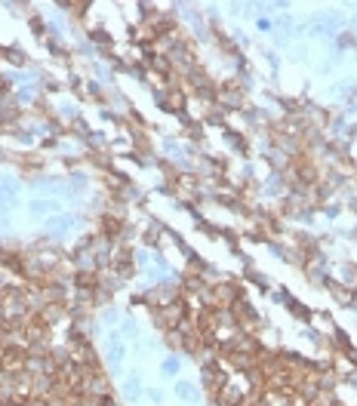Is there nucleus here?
<instances>
[{
	"label": "nucleus",
	"mask_w": 357,
	"mask_h": 406,
	"mask_svg": "<svg viewBox=\"0 0 357 406\" xmlns=\"http://www.w3.org/2000/svg\"><path fill=\"white\" fill-rule=\"evenodd\" d=\"M31 213L44 216V213H59V203L56 200H31Z\"/></svg>",
	"instance_id": "f03ea898"
},
{
	"label": "nucleus",
	"mask_w": 357,
	"mask_h": 406,
	"mask_svg": "<svg viewBox=\"0 0 357 406\" xmlns=\"http://www.w3.org/2000/svg\"><path fill=\"white\" fill-rule=\"evenodd\" d=\"M124 391H127V397H133V400H136V397H139V391H142L139 379H136V376H130V379H127V385H124Z\"/></svg>",
	"instance_id": "20e7f679"
},
{
	"label": "nucleus",
	"mask_w": 357,
	"mask_h": 406,
	"mask_svg": "<svg viewBox=\"0 0 357 406\" xmlns=\"http://www.w3.org/2000/svg\"><path fill=\"white\" fill-rule=\"evenodd\" d=\"M71 228H74V219H71V216H56V219L47 225V231H50V234H56V237H62V234H65V231H71Z\"/></svg>",
	"instance_id": "f257e3e1"
},
{
	"label": "nucleus",
	"mask_w": 357,
	"mask_h": 406,
	"mask_svg": "<svg viewBox=\"0 0 357 406\" xmlns=\"http://www.w3.org/2000/svg\"><path fill=\"white\" fill-rule=\"evenodd\" d=\"M176 370H179V363H176V360H173V357H170V360H167V363H164V373H176Z\"/></svg>",
	"instance_id": "423d86ee"
},
{
	"label": "nucleus",
	"mask_w": 357,
	"mask_h": 406,
	"mask_svg": "<svg viewBox=\"0 0 357 406\" xmlns=\"http://www.w3.org/2000/svg\"><path fill=\"white\" fill-rule=\"evenodd\" d=\"M176 394H179L182 400H197V388L188 385V382H179V385H176Z\"/></svg>",
	"instance_id": "7ed1b4c3"
},
{
	"label": "nucleus",
	"mask_w": 357,
	"mask_h": 406,
	"mask_svg": "<svg viewBox=\"0 0 357 406\" xmlns=\"http://www.w3.org/2000/svg\"><path fill=\"white\" fill-rule=\"evenodd\" d=\"M111 360H114V363H121V360H124V345L117 342V339H111Z\"/></svg>",
	"instance_id": "39448f33"
}]
</instances>
